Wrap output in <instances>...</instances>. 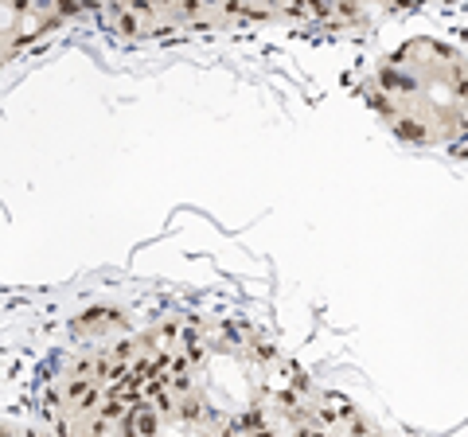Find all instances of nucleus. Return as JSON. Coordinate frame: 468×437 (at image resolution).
<instances>
[{"label":"nucleus","mask_w":468,"mask_h":437,"mask_svg":"<svg viewBox=\"0 0 468 437\" xmlns=\"http://www.w3.org/2000/svg\"><path fill=\"white\" fill-rule=\"evenodd\" d=\"M47 437H383L261 332L164 316L70 355Z\"/></svg>","instance_id":"obj_1"},{"label":"nucleus","mask_w":468,"mask_h":437,"mask_svg":"<svg viewBox=\"0 0 468 437\" xmlns=\"http://www.w3.org/2000/svg\"><path fill=\"white\" fill-rule=\"evenodd\" d=\"M418 94H426L421 101L429 106L437 125L445 133H457L460 129V55H452L449 47L429 39L406 43L383 67V90H378V98L386 101V109L402 125V133L410 129V113H414Z\"/></svg>","instance_id":"obj_2"},{"label":"nucleus","mask_w":468,"mask_h":437,"mask_svg":"<svg viewBox=\"0 0 468 437\" xmlns=\"http://www.w3.org/2000/svg\"><path fill=\"white\" fill-rule=\"evenodd\" d=\"M67 16L70 12L58 8H0V63H8L12 55H20L35 39H43Z\"/></svg>","instance_id":"obj_3"}]
</instances>
